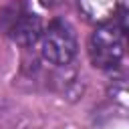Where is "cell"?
I'll use <instances>...</instances> for the list:
<instances>
[{
    "label": "cell",
    "mask_w": 129,
    "mask_h": 129,
    "mask_svg": "<svg viewBox=\"0 0 129 129\" xmlns=\"http://www.w3.org/2000/svg\"><path fill=\"white\" fill-rule=\"evenodd\" d=\"M6 30L10 38L20 46H32L42 36V22L36 14L26 10H16L6 22Z\"/></svg>",
    "instance_id": "obj_3"
},
{
    "label": "cell",
    "mask_w": 129,
    "mask_h": 129,
    "mask_svg": "<svg viewBox=\"0 0 129 129\" xmlns=\"http://www.w3.org/2000/svg\"><path fill=\"white\" fill-rule=\"evenodd\" d=\"M125 54V8L95 28L89 38V56L97 69H115Z\"/></svg>",
    "instance_id": "obj_1"
},
{
    "label": "cell",
    "mask_w": 129,
    "mask_h": 129,
    "mask_svg": "<svg viewBox=\"0 0 129 129\" xmlns=\"http://www.w3.org/2000/svg\"><path fill=\"white\" fill-rule=\"evenodd\" d=\"M79 8L87 20L103 24L117 16L121 2L119 0H79Z\"/></svg>",
    "instance_id": "obj_4"
},
{
    "label": "cell",
    "mask_w": 129,
    "mask_h": 129,
    "mask_svg": "<svg viewBox=\"0 0 129 129\" xmlns=\"http://www.w3.org/2000/svg\"><path fill=\"white\" fill-rule=\"evenodd\" d=\"M40 52L50 64H69L77 54V36L75 30L64 20H52L42 32Z\"/></svg>",
    "instance_id": "obj_2"
}]
</instances>
